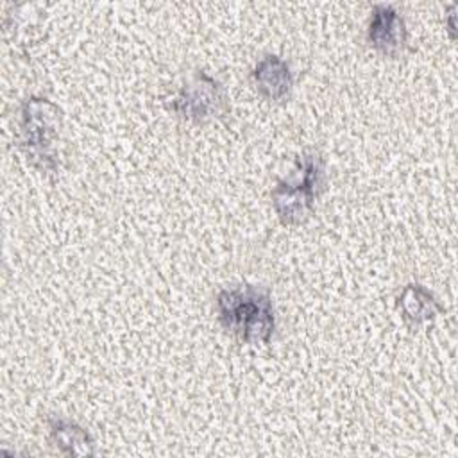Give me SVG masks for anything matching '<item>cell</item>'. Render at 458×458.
<instances>
[{
	"instance_id": "cell-8",
	"label": "cell",
	"mask_w": 458,
	"mask_h": 458,
	"mask_svg": "<svg viewBox=\"0 0 458 458\" xmlns=\"http://www.w3.org/2000/svg\"><path fill=\"white\" fill-rule=\"evenodd\" d=\"M397 310L401 311L403 320L415 327L431 322L442 311V306L424 284L408 283L397 295Z\"/></svg>"
},
{
	"instance_id": "cell-6",
	"label": "cell",
	"mask_w": 458,
	"mask_h": 458,
	"mask_svg": "<svg viewBox=\"0 0 458 458\" xmlns=\"http://www.w3.org/2000/svg\"><path fill=\"white\" fill-rule=\"evenodd\" d=\"M250 75L258 93L270 102H283L293 88V73L288 61L276 54L263 55Z\"/></svg>"
},
{
	"instance_id": "cell-7",
	"label": "cell",
	"mask_w": 458,
	"mask_h": 458,
	"mask_svg": "<svg viewBox=\"0 0 458 458\" xmlns=\"http://www.w3.org/2000/svg\"><path fill=\"white\" fill-rule=\"evenodd\" d=\"M48 435L52 444L66 456H93L95 440L86 428L72 419L50 415L47 417Z\"/></svg>"
},
{
	"instance_id": "cell-1",
	"label": "cell",
	"mask_w": 458,
	"mask_h": 458,
	"mask_svg": "<svg viewBox=\"0 0 458 458\" xmlns=\"http://www.w3.org/2000/svg\"><path fill=\"white\" fill-rule=\"evenodd\" d=\"M216 313L224 329L250 345L268 344L276 331L272 297L268 290L254 284L220 290Z\"/></svg>"
},
{
	"instance_id": "cell-2",
	"label": "cell",
	"mask_w": 458,
	"mask_h": 458,
	"mask_svg": "<svg viewBox=\"0 0 458 458\" xmlns=\"http://www.w3.org/2000/svg\"><path fill=\"white\" fill-rule=\"evenodd\" d=\"M63 111L45 97L32 95L20 107V150L41 172L59 168V140Z\"/></svg>"
},
{
	"instance_id": "cell-3",
	"label": "cell",
	"mask_w": 458,
	"mask_h": 458,
	"mask_svg": "<svg viewBox=\"0 0 458 458\" xmlns=\"http://www.w3.org/2000/svg\"><path fill=\"white\" fill-rule=\"evenodd\" d=\"M326 181L324 159L318 152H304L295 159L293 172L277 181L270 191L272 208L284 225L306 222L315 209Z\"/></svg>"
},
{
	"instance_id": "cell-4",
	"label": "cell",
	"mask_w": 458,
	"mask_h": 458,
	"mask_svg": "<svg viewBox=\"0 0 458 458\" xmlns=\"http://www.w3.org/2000/svg\"><path fill=\"white\" fill-rule=\"evenodd\" d=\"M170 109L182 120L206 123L222 118L229 109L227 91L218 79L204 70H195L177 89Z\"/></svg>"
},
{
	"instance_id": "cell-5",
	"label": "cell",
	"mask_w": 458,
	"mask_h": 458,
	"mask_svg": "<svg viewBox=\"0 0 458 458\" xmlns=\"http://www.w3.org/2000/svg\"><path fill=\"white\" fill-rule=\"evenodd\" d=\"M369 45L386 57H397L408 43V30L401 13L390 4H376L367 27Z\"/></svg>"
}]
</instances>
